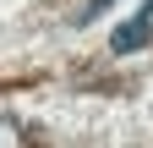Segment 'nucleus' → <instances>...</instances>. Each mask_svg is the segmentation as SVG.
<instances>
[{"label":"nucleus","instance_id":"obj_1","mask_svg":"<svg viewBox=\"0 0 153 148\" xmlns=\"http://www.w3.org/2000/svg\"><path fill=\"white\" fill-rule=\"evenodd\" d=\"M148 39H153V0H142V11L109 33V49H115V55H131V49H142Z\"/></svg>","mask_w":153,"mask_h":148},{"label":"nucleus","instance_id":"obj_2","mask_svg":"<svg viewBox=\"0 0 153 148\" xmlns=\"http://www.w3.org/2000/svg\"><path fill=\"white\" fill-rule=\"evenodd\" d=\"M109 6H115V0H88V6H82V16H76V22H93V16H104Z\"/></svg>","mask_w":153,"mask_h":148}]
</instances>
